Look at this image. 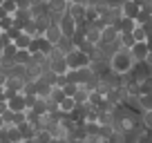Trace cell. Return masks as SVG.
Wrapping results in <instances>:
<instances>
[{"label": "cell", "instance_id": "obj_1", "mask_svg": "<svg viewBox=\"0 0 152 143\" xmlns=\"http://www.w3.org/2000/svg\"><path fill=\"white\" fill-rule=\"evenodd\" d=\"M107 67H110V72H112L114 76L128 74V72L134 67V61H132V56H130V49H119L116 54H112V58L107 61Z\"/></svg>", "mask_w": 152, "mask_h": 143}, {"label": "cell", "instance_id": "obj_2", "mask_svg": "<svg viewBox=\"0 0 152 143\" xmlns=\"http://www.w3.org/2000/svg\"><path fill=\"white\" fill-rule=\"evenodd\" d=\"M65 61H67V67H69V69H81V67H90V65H92L90 56H87V54H83L81 49L69 52V54L65 56Z\"/></svg>", "mask_w": 152, "mask_h": 143}, {"label": "cell", "instance_id": "obj_3", "mask_svg": "<svg viewBox=\"0 0 152 143\" xmlns=\"http://www.w3.org/2000/svg\"><path fill=\"white\" fill-rule=\"evenodd\" d=\"M148 52H150L148 43H134L132 47H130V56H132L134 65H137V63H145V56H148Z\"/></svg>", "mask_w": 152, "mask_h": 143}, {"label": "cell", "instance_id": "obj_4", "mask_svg": "<svg viewBox=\"0 0 152 143\" xmlns=\"http://www.w3.org/2000/svg\"><path fill=\"white\" fill-rule=\"evenodd\" d=\"M119 40V29L114 27V25H105L101 29V43L99 45H112Z\"/></svg>", "mask_w": 152, "mask_h": 143}, {"label": "cell", "instance_id": "obj_5", "mask_svg": "<svg viewBox=\"0 0 152 143\" xmlns=\"http://www.w3.org/2000/svg\"><path fill=\"white\" fill-rule=\"evenodd\" d=\"M58 27H61L63 36H74V31H76V20L65 11V14L61 16V20H58Z\"/></svg>", "mask_w": 152, "mask_h": 143}, {"label": "cell", "instance_id": "obj_6", "mask_svg": "<svg viewBox=\"0 0 152 143\" xmlns=\"http://www.w3.org/2000/svg\"><path fill=\"white\" fill-rule=\"evenodd\" d=\"M43 36L49 40V45H54V47H56V45H58V40L63 38V31H61V27H58V23H52L47 29H45V34H43Z\"/></svg>", "mask_w": 152, "mask_h": 143}, {"label": "cell", "instance_id": "obj_7", "mask_svg": "<svg viewBox=\"0 0 152 143\" xmlns=\"http://www.w3.org/2000/svg\"><path fill=\"white\" fill-rule=\"evenodd\" d=\"M141 11V7L134 2V0H123V5H121V14H123V18H137V14Z\"/></svg>", "mask_w": 152, "mask_h": 143}, {"label": "cell", "instance_id": "obj_8", "mask_svg": "<svg viewBox=\"0 0 152 143\" xmlns=\"http://www.w3.org/2000/svg\"><path fill=\"white\" fill-rule=\"evenodd\" d=\"M7 105H9V110H11V112H27V98H25L23 94L11 96V98L7 101Z\"/></svg>", "mask_w": 152, "mask_h": 143}, {"label": "cell", "instance_id": "obj_9", "mask_svg": "<svg viewBox=\"0 0 152 143\" xmlns=\"http://www.w3.org/2000/svg\"><path fill=\"white\" fill-rule=\"evenodd\" d=\"M29 110H31L34 114H38V116H45L49 112V101L47 98H38L36 96V101H34V105L29 107Z\"/></svg>", "mask_w": 152, "mask_h": 143}, {"label": "cell", "instance_id": "obj_10", "mask_svg": "<svg viewBox=\"0 0 152 143\" xmlns=\"http://www.w3.org/2000/svg\"><path fill=\"white\" fill-rule=\"evenodd\" d=\"M49 63V69L54 72V74H67V61H65V56L63 58H54V61H47Z\"/></svg>", "mask_w": 152, "mask_h": 143}, {"label": "cell", "instance_id": "obj_11", "mask_svg": "<svg viewBox=\"0 0 152 143\" xmlns=\"http://www.w3.org/2000/svg\"><path fill=\"white\" fill-rule=\"evenodd\" d=\"M85 7L87 5H74V2H69V7H67V14L72 16V18L78 23V20L85 18Z\"/></svg>", "mask_w": 152, "mask_h": 143}, {"label": "cell", "instance_id": "obj_12", "mask_svg": "<svg viewBox=\"0 0 152 143\" xmlns=\"http://www.w3.org/2000/svg\"><path fill=\"white\" fill-rule=\"evenodd\" d=\"M56 49L63 54V56H67L69 52H74V43H72V36H63L61 40H58V45H56Z\"/></svg>", "mask_w": 152, "mask_h": 143}, {"label": "cell", "instance_id": "obj_13", "mask_svg": "<svg viewBox=\"0 0 152 143\" xmlns=\"http://www.w3.org/2000/svg\"><path fill=\"white\" fill-rule=\"evenodd\" d=\"M47 5H49V11H52V14L63 16L67 11V7H69V2H67V0H49Z\"/></svg>", "mask_w": 152, "mask_h": 143}, {"label": "cell", "instance_id": "obj_14", "mask_svg": "<svg viewBox=\"0 0 152 143\" xmlns=\"http://www.w3.org/2000/svg\"><path fill=\"white\" fill-rule=\"evenodd\" d=\"M72 98L76 101V105H85L87 98H90V90H87L85 85H78V87H76V94L72 96Z\"/></svg>", "mask_w": 152, "mask_h": 143}, {"label": "cell", "instance_id": "obj_15", "mask_svg": "<svg viewBox=\"0 0 152 143\" xmlns=\"http://www.w3.org/2000/svg\"><path fill=\"white\" fill-rule=\"evenodd\" d=\"M85 43L99 45L101 43V29H96V27H92V25H90V29L85 31Z\"/></svg>", "mask_w": 152, "mask_h": 143}, {"label": "cell", "instance_id": "obj_16", "mask_svg": "<svg viewBox=\"0 0 152 143\" xmlns=\"http://www.w3.org/2000/svg\"><path fill=\"white\" fill-rule=\"evenodd\" d=\"M134 27H137V23H134L132 18H121L119 25H116V29H119L121 34H132Z\"/></svg>", "mask_w": 152, "mask_h": 143}, {"label": "cell", "instance_id": "obj_17", "mask_svg": "<svg viewBox=\"0 0 152 143\" xmlns=\"http://www.w3.org/2000/svg\"><path fill=\"white\" fill-rule=\"evenodd\" d=\"M11 43L16 45V49H29V43H31V36H27V34H23L20 31L18 36H16Z\"/></svg>", "mask_w": 152, "mask_h": 143}, {"label": "cell", "instance_id": "obj_18", "mask_svg": "<svg viewBox=\"0 0 152 143\" xmlns=\"http://www.w3.org/2000/svg\"><path fill=\"white\" fill-rule=\"evenodd\" d=\"M137 85H139V96L141 94H152V74H148L143 81L137 83Z\"/></svg>", "mask_w": 152, "mask_h": 143}, {"label": "cell", "instance_id": "obj_19", "mask_svg": "<svg viewBox=\"0 0 152 143\" xmlns=\"http://www.w3.org/2000/svg\"><path fill=\"white\" fill-rule=\"evenodd\" d=\"M18 130H20V136H23V141H25V139H36V128H34V125H29L27 121H25L23 125H18Z\"/></svg>", "mask_w": 152, "mask_h": 143}, {"label": "cell", "instance_id": "obj_20", "mask_svg": "<svg viewBox=\"0 0 152 143\" xmlns=\"http://www.w3.org/2000/svg\"><path fill=\"white\" fill-rule=\"evenodd\" d=\"M74 107H76V101L72 98V96H65V98H63L61 103H58V110H61L63 114H69V112L74 110Z\"/></svg>", "mask_w": 152, "mask_h": 143}, {"label": "cell", "instance_id": "obj_21", "mask_svg": "<svg viewBox=\"0 0 152 143\" xmlns=\"http://www.w3.org/2000/svg\"><path fill=\"white\" fill-rule=\"evenodd\" d=\"M63 98H65V92H63L61 87H52V92H49V98H47L49 103H52V105H58Z\"/></svg>", "mask_w": 152, "mask_h": 143}, {"label": "cell", "instance_id": "obj_22", "mask_svg": "<svg viewBox=\"0 0 152 143\" xmlns=\"http://www.w3.org/2000/svg\"><path fill=\"white\" fill-rule=\"evenodd\" d=\"M99 125H114V121H116V116H114V112H99Z\"/></svg>", "mask_w": 152, "mask_h": 143}, {"label": "cell", "instance_id": "obj_23", "mask_svg": "<svg viewBox=\"0 0 152 143\" xmlns=\"http://www.w3.org/2000/svg\"><path fill=\"white\" fill-rule=\"evenodd\" d=\"M29 61H31V52L29 49H18L16 52V63L18 65H29Z\"/></svg>", "mask_w": 152, "mask_h": 143}, {"label": "cell", "instance_id": "obj_24", "mask_svg": "<svg viewBox=\"0 0 152 143\" xmlns=\"http://www.w3.org/2000/svg\"><path fill=\"white\" fill-rule=\"evenodd\" d=\"M139 110L141 112L152 110V94H141L139 96Z\"/></svg>", "mask_w": 152, "mask_h": 143}, {"label": "cell", "instance_id": "obj_25", "mask_svg": "<svg viewBox=\"0 0 152 143\" xmlns=\"http://www.w3.org/2000/svg\"><path fill=\"white\" fill-rule=\"evenodd\" d=\"M7 134H9L11 143H23V136H20L18 125H7Z\"/></svg>", "mask_w": 152, "mask_h": 143}, {"label": "cell", "instance_id": "obj_26", "mask_svg": "<svg viewBox=\"0 0 152 143\" xmlns=\"http://www.w3.org/2000/svg\"><path fill=\"white\" fill-rule=\"evenodd\" d=\"M2 11H5L7 16H14L16 11H18V5H16V0H2Z\"/></svg>", "mask_w": 152, "mask_h": 143}, {"label": "cell", "instance_id": "obj_27", "mask_svg": "<svg viewBox=\"0 0 152 143\" xmlns=\"http://www.w3.org/2000/svg\"><path fill=\"white\" fill-rule=\"evenodd\" d=\"M96 18H101V16H99V11H96V7H92V5H87L85 7V18H83V20H85V23H94V20Z\"/></svg>", "mask_w": 152, "mask_h": 143}, {"label": "cell", "instance_id": "obj_28", "mask_svg": "<svg viewBox=\"0 0 152 143\" xmlns=\"http://www.w3.org/2000/svg\"><path fill=\"white\" fill-rule=\"evenodd\" d=\"M119 43H121V47H123V49H130V47L134 45L132 34H121V31H119Z\"/></svg>", "mask_w": 152, "mask_h": 143}, {"label": "cell", "instance_id": "obj_29", "mask_svg": "<svg viewBox=\"0 0 152 143\" xmlns=\"http://www.w3.org/2000/svg\"><path fill=\"white\" fill-rule=\"evenodd\" d=\"M16 52H18V49H16V45H14V43H7L5 47H2V52H0V56L14 58V61H16Z\"/></svg>", "mask_w": 152, "mask_h": 143}, {"label": "cell", "instance_id": "obj_30", "mask_svg": "<svg viewBox=\"0 0 152 143\" xmlns=\"http://www.w3.org/2000/svg\"><path fill=\"white\" fill-rule=\"evenodd\" d=\"M141 123H143V128L145 130H152V110H145V112H141Z\"/></svg>", "mask_w": 152, "mask_h": 143}, {"label": "cell", "instance_id": "obj_31", "mask_svg": "<svg viewBox=\"0 0 152 143\" xmlns=\"http://www.w3.org/2000/svg\"><path fill=\"white\" fill-rule=\"evenodd\" d=\"M132 38H134V43H145L148 40V36H145V31H143V27H134V31H132Z\"/></svg>", "mask_w": 152, "mask_h": 143}, {"label": "cell", "instance_id": "obj_32", "mask_svg": "<svg viewBox=\"0 0 152 143\" xmlns=\"http://www.w3.org/2000/svg\"><path fill=\"white\" fill-rule=\"evenodd\" d=\"M20 31L27 34V36H36V23H34V20H25V25H23Z\"/></svg>", "mask_w": 152, "mask_h": 143}, {"label": "cell", "instance_id": "obj_33", "mask_svg": "<svg viewBox=\"0 0 152 143\" xmlns=\"http://www.w3.org/2000/svg\"><path fill=\"white\" fill-rule=\"evenodd\" d=\"M27 121V112H14L11 116V125H23Z\"/></svg>", "mask_w": 152, "mask_h": 143}, {"label": "cell", "instance_id": "obj_34", "mask_svg": "<svg viewBox=\"0 0 152 143\" xmlns=\"http://www.w3.org/2000/svg\"><path fill=\"white\" fill-rule=\"evenodd\" d=\"M11 27H14V16H5V18L0 20V31H7Z\"/></svg>", "mask_w": 152, "mask_h": 143}, {"label": "cell", "instance_id": "obj_35", "mask_svg": "<svg viewBox=\"0 0 152 143\" xmlns=\"http://www.w3.org/2000/svg\"><path fill=\"white\" fill-rule=\"evenodd\" d=\"M76 87H78V85H74V83H67V85L63 87V92H65V96H74V94H76Z\"/></svg>", "mask_w": 152, "mask_h": 143}, {"label": "cell", "instance_id": "obj_36", "mask_svg": "<svg viewBox=\"0 0 152 143\" xmlns=\"http://www.w3.org/2000/svg\"><path fill=\"white\" fill-rule=\"evenodd\" d=\"M0 143H11L9 134H7V125H5V128H0Z\"/></svg>", "mask_w": 152, "mask_h": 143}, {"label": "cell", "instance_id": "obj_37", "mask_svg": "<svg viewBox=\"0 0 152 143\" xmlns=\"http://www.w3.org/2000/svg\"><path fill=\"white\" fill-rule=\"evenodd\" d=\"M65 85H67V76H65V74H58V78H56V85H54V87H61V90H63Z\"/></svg>", "mask_w": 152, "mask_h": 143}, {"label": "cell", "instance_id": "obj_38", "mask_svg": "<svg viewBox=\"0 0 152 143\" xmlns=\"http://www.w3.org/2000/svg\"><path fill=\"white\" fill-rule=\"evenodd\" d=\"M5 34H7V36H9V38H11V40H14V38H16V36H18V34H20V29H16V27H11V29H7V31H5Z\"/></svg>", "mask_w": 152, "mask_h": 143}, {"label": "cell", "instance_id": "obj_39", "mask_svg": "<svg viewBox=\"0 0 152 143\" xmlns=\"http://www.w3.org/2000/svg\"><path fill=\"white\" fill-rule=\"evenodd\" d=\"M141 27H143V31H145V36H152V20L145 23V25H141Z\"/></svg>", "mask_w": 152, "mask_h": 143}, {"label": "cell", "instance_id": "obj_40", "mask_svg": "<svg viewBox=\"0 0 152 143\" xmlns=\"http://www.w3.org/2000/svg\"><path fill=\"white\" fill-rule=\"evenodd\" d=\"M7 110H9V105H7V101H0V116L5 114Z\"/></svg>", "mask_w": 152, "mask_h": 143}, {"label": "cell", "instance_id": "obj_41", "mask_svg": "<svg viewBox=\"0 0 152 143\" xmlns=\"http://www.w3.org/2000/svg\"><path fill=\"white\" fill-rule=\"evenodd\" d=\"M143 136H145L148 143H152V130H145V132H143Z\"/></svg>", "mask_w": 152, "mask_h": 143}, {"label": "cell", "instance_id": "obj_42", "mask_svg": "<svg viewBox=\"0 0 152 143\" xmlns=\"http://www.w3.org/2000/svg\"><path fill=\"white\" fill-rule=\"evenodd\" d=\"M0 101H7L5 98V85H0Z\"/></svg>", "mask_w": 152, "mask_h": 143}, {"label": "cell", "instance_id": "obj_43", "mask_svg": "<svg viewBox=\"0 0 152 143\" xmlns=\"http://www.w3.org/2000/svg\"><path fill=\"white\" fill-rule=\"evenodd\" d=\"M69 2H74V5H87V0H69Z\"/></svg>", "mask_w": 152, "mask_h": 143}, {"label": "cell", "instance_id": "obj_44", "mask_svg": "<svg viewBox=\"0 0 152 143\" xmlns=\"http://www.w3.org/2000/svg\"><path fill=\"white\" fill-rule=\"evenodd\" d=\"M99 2H103V0H87V5H99Z\"/></svg>", "mask_w": 152, "mask_h": 143}, {"label": "cell", "instance_id": "obj_45", "mask_svg": "<svg viewBox=\"0 0 152 143\" xmlns=\"http://www.w3.org/2000/svg\"><path fill=\"white\" fill-rule=\"evenodd\" d=\"M23 143H38V141H36V139H25Z\"/></svg>", "mask_w": 152, "mask_h": 143}, {"label": "cell", "instance_id": "obj_46", "mask_svg": "<svg viewBox=\"0 0 152 143\" xmlns=\"http://www.w3.org/2000/svg\"><path fill=\"white\" fill-rule=\"evenodd\" d=\"M0 128H5V121H2V116H0Z\"/></svg>", "mask_w": 152, "mask_h": 143}, {"label": "cell", "instance_id": "obj_47", "mask_svg": "<svg viewBox=\"0 0 152 143\" xmlns=\"http://www.w3.org/2000/svg\"><path fill=\"white\" fill-rule=\"evenodd\" d=\"M43 2H49V0H43Z\"/></svg>", "mask_w": 152, "mask_h": 143}, {"label": "cell", "instance_id": "obj_48", "mask_svg": "<svg viewBox=\"0 0 152 143\" xmlns=\"http://www.w3.org/2000/svg\"><path fill=\"white\" fill-rule=\"evenodd\" d=\"M67 2H69V0H67Z\"/></svg>", "mask_w": 152, "mask_h": 143}]
</instances>
